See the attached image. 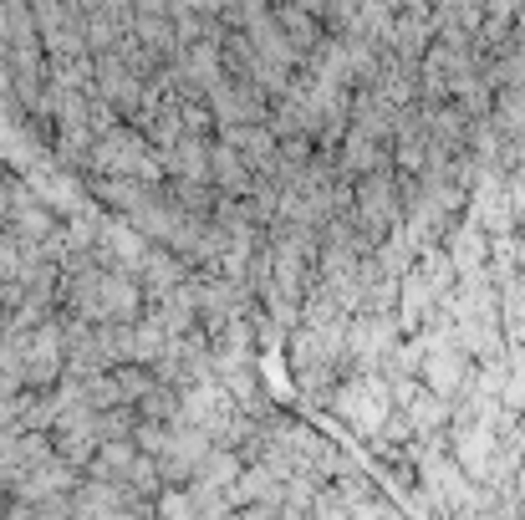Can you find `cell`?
Here are the masks:
<instances>
[{
    "label": "cell",
    "instance_id": "3",
    "mask_svg": "<svg viewBox=\"0 0 525 520\" xmlns=\"http://www.w3.org/2000/svg\"><path fill=\"white\" fill-rule=\"evenodd\" d=\"M439 419H444V403L434 393H424V398H418V408H413V424H439Z\"/></svg>",
    "mask_w": 525,
    "mask_h": 520
},
{
    "label": "cell",
    "instance_id": "2",
    "mask_svg": "<svg viewBox=\"0 0 525 520\" xmlns=\"http://www.w3.org/2000/svg\"><path fill=\"white\" fill-rule=\"evenodd\" d=\"M92 159L108 169L113 179L133 174L138 184L153 174V164H159V159L148 153V143H143L138 133H128V128H108V138H97V143H92Z\"/></svg>",
    "mask_w": 525,
    "mask_h": 520
},
{
    "label": "cell",
    "instance_id": "1",
    "mask_svg": "<svg viewBox=\"0 0 525 520\" xmlns=\"http://www.w3.org/2000/svg\"><path fill=\"white\" fill-rule=\"evenodd\" d=\"M352 225L367 240V250L388 245L403 230V179L398 169H378L352 184Z\"/></svg>",
    "mask_w": 525,
    "mask_h": 520
}]
</instances>
